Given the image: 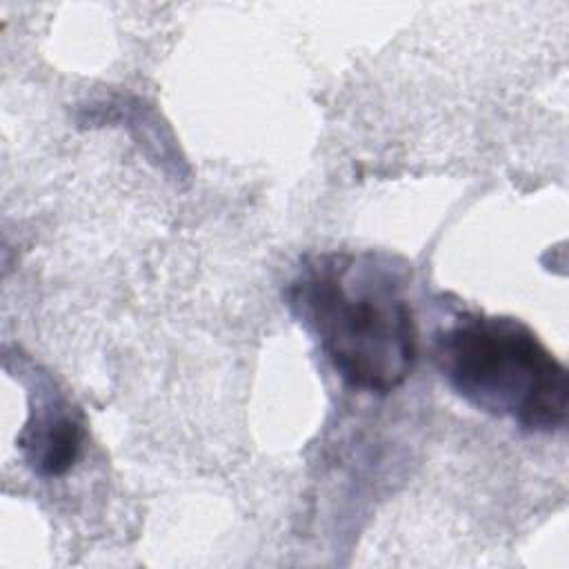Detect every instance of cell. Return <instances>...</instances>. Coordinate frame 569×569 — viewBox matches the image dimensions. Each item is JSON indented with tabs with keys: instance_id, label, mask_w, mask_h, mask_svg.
Instances as JSON below:
<instances>
[{
	"instance_id": "cell-1",
	"label": "cell",
	"mask_w": 569,
	"mask_h": 569,
	"mask_svg": "<svg viewBox=\"0 0 569 569\" xmlns=\"http://www.w3.org/2000/svg\"><path fill=\"white\" fill-rule=\"evenodd\" d=\"M287 300L349 387L389 393L411 376L418 322L405 276L385 256H313L291 280Z\"/></svg>"
},
{
	"instance_id": "cell-2",
	"label": "cell",
	"mask_w": 569,
	"mask_h": 569,
	"mask_svg": "<svg viewBox=\"0 0 569 569\" xmlns=\"http://www.w3.org/2000/svg\"><path fill=\"white\" fill-rule=\"evenodd\" d=\"M449 387L476 409L525 431H558L567 422L569 373L518 318L465 313L433 340Z\"/></svg>"
},
{
	"instance_id": "cell-3",
	"label": "cell",
	"mask_w": 569,
	"mask_h": 569,
	"mask_svg": "<svg viewBox=\"0 0 569 569\" xmlns=\"http://www.w3.org/2000/svg\"><path fill=\"white\" fill-rule=\"evenodd\" d=\"M84 440V425L80 411L53 387V382L38 373L29 391V418L18 436V447L33 473L56 478L67 473Z\"/></svg>"
}]
</instances>
